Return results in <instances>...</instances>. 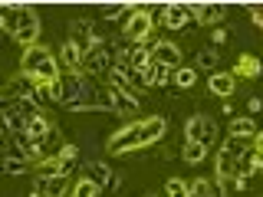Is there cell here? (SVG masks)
<instances>
[{
  "instance_id": "cell-1",
  "label": "cell",
  "mask_w": 263,
  "mask_h": 197,
  "mask_svg": "<svg viewBox=\"0 0 263 197\" xmlns=\"http://www.w3.org/2000/svg\"><path fill=\"white\" fill-rule=\"evenodd\" d=\"M0 27H4L7 36H13L23 49L36 46L40 16H36V10H30V7H7L4 16H0Z\"/></svg>"
},
{
  "instance_id": "cell-2",
  "label": "cell",
  "mask_w": 263,
  "mask_h": 197,
  "mask_svg": "<svg viewBox=\"0 0 263 197\" xmlns=\"http://www.w3.org/2000/svg\"><path fill=\"white\" fill-rule=\"evenodd\" d=\"M115 63H119V46H115V40H99V43L86 53L82 69H86V72H96V76H105Z\"/></svg>"
},
{
  "instance_id": "cell-3",
  "label": "cell",
  "mask_w": 263,
  "mask_h": 197,
  "mask_svg": "<svg viewBox=\"0 0 263 197\" xmlns=\"http://www.w3.org/2000/svg\"><path fill=\"white\" fill-rule=\"evenodd\" d=\"M138 148H148L142 122H135V125L115 131L109 142H105V151H109V154H125V151H138Z\"/></svg>"
},
{
  "instance_id": "cell-4",
  "label": "cell",
  "mask_w": 263,
  "mask_h": 197,
  "mask_svg": "<svg viewBox=\"0 0 263 197\" xmlns=\"http://www.w3.org/2000/svg\"><path fill=\"white\" fill-rule=\"evenodd\" d=\"M217 138V122L208 119V115H191L184 122V142H201V145H211Z\"/></svg>"
},
{
  "instance_id": "cell-5",
  "label": "cell",
  "mask_w": 263,
  "mask_h": 197,
  "mask_svg": "<svg viewBox=\"0 0 263 197\" xmlns=\"http://www.w3.org/2000/svg\"><path fill=\"white\" fill-rule=\"evenodd\" d=\"M36 86H40V82L33 79V76H27V72H16V76L4 86V105L16 102V98H33V95H36Z\"/></svg>"
},
{
  "instance_id": "cell-6",
  "label": "cell",
  "mask_w": 263,
  "mask_h": 197,
  "mask_svg": "<svg viewBox=\"0 0 263 197\" xmlns=\"http://www.w3.org/2000/svg\"><path fill=\"white\" fill-rule=\"evenodd\" d=\"M152 63H161V66H168V69H181V66H184V56H181L178 43L158 40V43H152Z\"/></svg>"
},
{
  "instance_id": "cell-7",
  "label": "cell",
  "mask_w": 263,
  "mask_h": 197,
  "mask_svg": "<svg viewBox=\"0 0 263 197\" xmlns=\"http://www.w3.org/2000/svg\"><path fill=\"white\" fill-rule=\"evenodd\" d=\"M152 27H155V20L152 16H148V10H142V7H138L135 13H132V20L125 23V36L132 40V43H145L148 36H152Z\"/></svg>"
},
{
  "instance_id": "cell-8",
  "label": "cell",
  "mask_w": 263,
  "mask_h": 197,
  "mask_svg": "<svg viewBox=\"0 0 263 197\" xmlns=\"http://www.w3.org/2000/svg\"><path fill=\"white\" fill-rule=\"evenodd\" d=\"M69 30H72L69 43H76V49H79L82 56H86L89 49H92V46L99 43V40H96V33H92L96 27H92V23H89V20H72V23H69Z\"/></svg>"
},
{
  "instance_id": "cell-9",
  "label": "cell",
  "mask_w": 263,
  "mask_h": 197,
  "mask_svg": "<svg viewBox=\"0 0 263 197\" xmlns=\"http://www.w3.org/2000/svg\"><path fill=\"white\" fill-rule=\"evenodd\" d=\"M191 20H197L194 4H168V13H164V27L168 30H184Z\"/></svg>"
},
{
  "instance_id": "cell-10",
  "label": "cell",
  "mask_w": 263,
  "mask_h": 197,
  "mask_svg": "<svg viewBox=\"0 0 263 197\" xmlns=\"http://www.w3.org/2000/svg\"><path fill=\"white\" fill-rule=\"evenodd\" d=\"M72 191V181L66 174H56V178H36V194L40 197H66Z\"/></svg>"
},
{
  "instance_id": "cell-11",
  "label": "cell",
  "mask_w": 263,
  "mask_h": 197,
  "mask_svg": "<svg viewBox=\"0 0 263 197\" xmlns=\"http://www.w3.org/2000/svg\"><path fill=\"white\" fill-rule=\"evenodd\" d=\"M46 60H53V53H49L46 46H30V49H23V60H20V72H27V76H36L40 72V66H43Z\"/></svg>"
},
{
  "instance_id": "cell-12",
  "label": "cell",
  "mask_w": 263,
  "mask_h": 197,
  "mask_svg": "<svg viewBox=\"0 0 263 197\" xmlns=\"http://www.w3.org/2000/svg\"><path fill=\"white\" fill-rule=\"evenodd\" d=\"M82 178H89V181H92V184L99 187V191L112 187V181H115L112 168H109V164H102V161H89V164H82Z\"/></svg>"
},
{
  "instance_id": "cell-13",
  "label": "cell",
  "mask_w": 263,
  "mask_h": 197,
  "mask_svg": "<svg viewBox=\"0 0 263 197\" xmlns=\"http://www.w3.org/2000/svg\"><path fill=\"white\" fill-rule=\"evenodd\" d=\"M82 60H86V56L76 49V43H69V40H66L63 49H60V66H63L66 72H82V76H86V69H82Z\"/></svg>"
},
{
  "instance_id": "cell-14",
  "label": "cell",
  "mask_w": 263,
  "mask_h": 197,
  "mask_svg": "<svg viewBox=\"0 0 263 197\" xmlns=\"http://www.w3.org/2000/svg\"><path fill=\"white\" fill-rule=\"evenodd\" d=\"M208 89H211L214 95L227 98V95L237 89V76H234V72H211V79H208Z\"/></svg>"
},
{
  "instance_id": "cell-15",
  "label": "cell",
  "mask_w": 263,
  "mask_h": 197,
  "mask_svg": "<svg viewBox=\"0 0 263 197\" xmlns=\"http://www.w3.org/2000/svg\"><path fill=\"white\" fill-rule=\"evenodd\" d=\"M194 13H197V23L211 27V23H220L227 16V7L224 4H194Z\"/></svg>"
},
{
  "instance_id": "cell-16",
  "label": "cell",
  "mask_w": 263,
  "mask_h": 197,
  "mask_svg": "<svg viewBox=\"0 0 263 197\" xmlns=\"http://www.w3.org/2000/svg\"><path fill=\"white\" fill-rule=\"evenodd\" d=\"M187 197H227V194H224V187H220L217 181L197 178V181H191V194Z\"/></svg>"
},
{
  "instance_id": "cell-17",
  "label": "cell",
  "mask_w": 263,
  "mask_h": 197,
  "mask_svg": "<svg viewBox=\"0 0 263 197\" xmlns=\"http://www.w3.org/2000/svg\"><path fill=\"white\" fill-rule=\"evenodd\" d=\"M142 128H145V142L155 145V142H161L164 131H168V119H164V115H152L148 122H142Z\"/></svg>"
},
{
  "instance_id": "cell-18",
  "label": "cell",
  "mask_w": 263,
  "mask_h": 197,
  "mask_svg": "<svg viewBox=\"0 0 263 197\" xmlns=\"http://www.w3.org/2000/svg\"><path fill=\"white\" fill-rule=\"evenodd\" d=\"M109 92H112V112H119V115L138 112V98L132 92H115V89H109Z\"/></svg>"
},
{
  "instance_id": "cell-19",
  "label": "cell",
  "mask_w": 263,
  "mask_h": 197,
  "mask_svg": "<svg viewBox=\"0 0 263 197\" xmlns=\"http://www.w3.org/2000/svg\"><path fill=\"white\" fill-rule=\"evenodd\" d=\"M260 72H263V63L257 56H240V60H237V72H234L237 79H257Z\"/></svg>"
},
{
  "instance_id": "cell-20",
  "label": "cell",
  "mask_w": 263,
  "mask_h": 197,
  "mask_svg": "<svg viewBox=\"0 0 263 197\" xmlns=\"http://www.w3.org/2000/svg\"><path fill=\"white\" fill-rule=\"evenodd\" d=\"M260 168H263V164H260V154H257V151H253V148H250V151H247L243 158L237 161V178H240V181H247L250 174H257Z\"/></svg>"
},
{
  "instance_id": "cell-21",
  "label": "cell",
  "mask_w": 263,
  "mask_h": 197,
  "mask_svg": "<svg viewBox=\"0 0 263 197\" xmlns=\"http://www.w3.org/2000/svg\"><path fill=\"white\" fill-rule=\"evenodd\" d=\"M145 76H148V89H155V86H164V82H171L175 69H168V66H161V63H152V66L145 69Z\"/></svg>"
},
{
  "instance_id": "cell-22",
  "label": "cell",
  "mask_w": 263,
  "mask_h": 197,
  "mask_svg": "<svg viewBox=\"0 0 263 197\" xmlns=\"http://www.w3.org/2000/svg\"><path fill=\"white\" fill-rule=\"evenodd\" d=\"M23 131H27V135L33 138V142L40 145V142H43V138L49 135V131H53V122H49L46 115H36V119H33V122H30V125L23 128Z\"/></svg>"
},
{
  "instance_id": "cell-23",
  "label": "cell",
  "mask_w": 263,
  "mask_h": 197,
  "mask_svg": "<svg viewBox=\"0 0 263 197\" xmlns=\"http://www.w3.org/2000/svg\"><path fill=\"white\" fill-rule=\"evenodd\" d=\"M181 158H184V164H201L204 158H208V145L184 142V145H181Z\"/></svg>"
},
{
  "instance_id": "cell-24",
  "label": "cell",
  "mask_w": 263,
  "mask_h": 197,
  "mask_svg": "<svg viewBox=\"0 0 263 197\" xmlns=\"http://www.w3.org/2000/svg\"><path fill=\"white\" fill-rule=\"evenodd\" d=\"M237 154L234 151H227V148H220L217 151V178H230V174H237Z\"/></svg>"
},
{
  "instance_id": "cell-25",
  "label": "cell",
  "mask_w": 263,
  "mask_h": 197,
  "mask_svg": "<svg viewBox=\"0 0 263 197\" xmlns=\"http://www.w3.org/2000/svg\"><path fill=\"white\" fill-rule=\"evenodd\" d=\"M171 82H175L178 89H184V92H187V89L197 86V69H194V66H181V69H175Z\"/></svg>"
},
{
  "instance_id": "cell-26",
  "label": "cell",
  "mask_w": 263,
  "mask_h": 197,
  "mask_svg": "<svg viewBox=\"0 0 263 197\" xmlns=\"http://www.w3.org/2000/svg\"><path fill=\"white\" fill-rule=\"evenodd\" d=\"M230 135L234 138H257V125H253V119H234L230 122Z\"/></svg>"
},
{
  "instance_id": "cell-27",
  "label": "cell",
  "mask_w": 263,
  "mask_h": 197,
  "mask_svg": "<svg viewBox=\"0 0 263 197\" xmlns=\"http://www.w3.org/2000/svg\"><path fill=\"white\" fill-rule=\"evenodd\" d=\"M96 194H99V187H96L89 178L72 181V191H69V197H96Z\"/></svg>"
},
{
  "instance_id": "cell-28",
  "label": "cell",
  "mask_w": 263,
  "mask_h": 197,
  "mask_svg": "<svg viewBox=\"0 0 263 197\" xmlns=\"http://www.w3.org/2000/svg\"><path fill=\"white\" fill-rule=\"evenodd\" d=\"M30 168V161L27 158H23V154H7V161H4V171H7V174H23V171H27Z\"/></svg>"
},
{
  "instance_id": "cell-29",
  "label": "cell",
  "mask_w": 263,
  "mask_h": 197,
  "mask_svg": "<svg viewBox=\"0 0 263 197\" xmlns=\"http://www.w3.org/2000/svg\"><path fill=\"white\" fill-rule=\"evenodd\" d=\"M187 194H191V184H184L181 178H171L164 184V197H187Z\"/></svg>"
},
{
  "instance_id": "cell-30",
  "label": "cell",
  "mask_w": 263,
  "mask_h": 197,
  "mask_svg": "<svg viewBox=\"0 0 263 197\" xmlns=\"http://www.w3.org/2000/svg\"><path fill=\"white\" fill-rule=\"evenodd\" d=\"M33 102H36L40 109H43V105H49V102H56L53 82H49V86H46V82H40V86H36V95H33Z\"/></svg>"
},
{
  "instance_id": "cell-31",
  "label": "cell",
  "mask_w": 263,
  "mask_h": 197,
  "mask_svg": "<svg viewBox=\"0 0 263 197\" xmlns=\"http://www.w3.org/2000/svg\"><path fill=\"white\" fill-rule=\"evenodd\" d=\"M197 66H201V69H214V66H217V49H201V53H197Z\"/></svg>"
},
{
  "instance_id": "cell-32",
  "label": "cell",
  "mask_w": 263,
  "mask_h": 197,
  "mask_svg": "<svg viewBox=\"0 0 263 197\" xmlns=\"http://www.w3.org/2000/svg\"><path fill=\"white\" fill-rule=\"evenodd\" d=\"M217 184L224 187V194H234V191H243V184H247V181H240L237 174H230V178H217Z\"/></svg>"
},
{
  "instance_id": "cell-33",
  "label": "cell",
  "mask_w": 263,
  "mask_h": 197,
  "mask_svg": "<svg viewBox=\"0 0 263 197\" xmlns=\"http://www.w3.org/2000/svg\"><path fill=\"white\" fill-rule=\"evenodd\" d=\"M125 10H128V4H105L102 7V16H105V20H122Z\"/></svg>"
},
{
  "instance_id": "cell-34",
  "label": "cell",
  "mask_w": 263,
  "mask_h": 197,
  "mask_svg": "<svg viewBox=\"0 0 263 197\" xmlns=\"http://www.w3.org/2000/svg\"><path fill=\"white\" fill-rule=\"evenodd\" d=\"M211 43H214V46H224V43H227V30H224V27L211 30Z\"/></svg>"
},
{
  "instance_id": "cell-35",
  "label": "cell",
  "mask_w": 263,
  "mask_h": 197,
  "mask_svg": "<svg viewBox=\"0 0 263 197\" xmlns=\"http://www.w3.org/2000/svg\"><path fill=\"white\" fill-rule=\"evenodd\" d=\"M253 23H257V27H263V10H253Z\"/></svg>"
}]
</instances>
